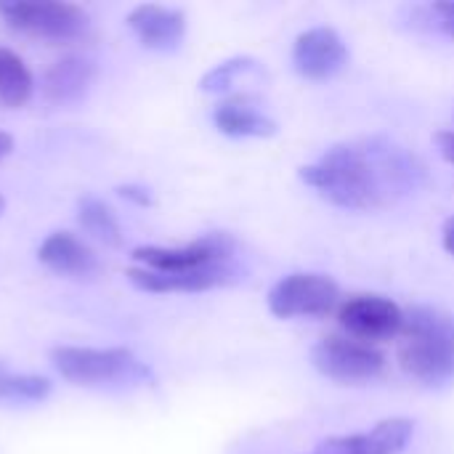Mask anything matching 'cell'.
Returning a JSON list of instances; mask_svg holds the SVG:
<instances>
[{"mask_svg":"<svg viewBox=\"0 0 454 454\" xmlns=\"http://www.w3.org/2000/svg\"><path fill=\"white\" fill-rule=\"evenodd\" d=\"M442 242H444V250L454 258V215L444 221V229H442Z\"/></svg>","mask_w":454,"mask_h":454,"instance_id":"cell-22","label":"cell"},{"mask_svg":"<svg viewBox=\"0 0 454 454\" xmlns=\"http://www.w3.org/2000/svg\"><path fill=\"white\" fill-rule=\"evenodd\" d=\"M213 122L223 136H231V138H271V136H277V122L242 96L221 101L213 112Z\"/></svg>","mask_w":454,"mask_h":454,"instance_id":"cell-15","label":"cell"},{"mask_svg":"<svg viewBox=\"0 0 454 454\" xmlns=\"http://www.w3.org/2000/svg\"><path fill=\"white\" fill-rule=\"evenodd\" d=\"M399 364L423 383H444L454 375V319L450 314L415 306L404 314Z\"/></svg>","mask_w":454,"mask_h":454,"instance_id":"cell-2","label":"cell"},{"mask_svg":"<svg viewBox=\"0 0 454 454\" xmlns=\"http://www.w3.org/2000/svg\"><path fill=\"white\" fill-rule=\"evenodd\" d=\"M128 27L149 51H176L186 37V16L178 8L160 3H141L128 13Z\"/></svg>","mask_w":454,"mask_h":454,"instance_id":"cell-11","label":"cell"},{"mask_svg":"<svg viewBox=\"0 0 454 454\" xmlns=\"http://www.w3.org/2000/svg\"><path fill=\"white\" fill-rule=\"evenodd\" d=\"M11 149H13V138H11L8 133H3V130H0V160H3V157H8V154H11Z\"/></svg>","mask_w":454,"mask_h":454,"instance_id":"cell-23","label":"cell"},{"mask_svg":"<svg viewBox=\"0 0 454 454\" xmlns=\"http://www.w3.org/2000/svg\"><path fill=\"white\" fill-rule=\"evenodd\" d=\"M37 261L48 271H53L59 277H69V279H90L98 271L96 253L80 237H74L69 231L48 234L37 250Z\"/></svg>","mask_w":454,"mask_h":454,"instance_id":"cell-13","label":"cell"},{"mask_svg":"<svg viewBox=\"0 0 454 454\" xmlns=\"http://www.w3.org/2000/svg\"><path fill=\"white\" fill-rule=\"evenodd\" d=\"M410 170L399 162V152L394 146L364 149L356 144H338L314 165H303L298 170L303 184L343 210L380 207L388 194V176L399 181Z\"/></svg>","mask_w":454,"mask_h":454,"instance_id":"cell-1","label":"cell"},{"mask_svg":"<svg viewBox=\"0 0 454 454\" xmlns=\"http://www.w3.org/2000/svg\"><path fill=\"white\" fill-rule=\"evenodd\" d=\"M247 72H258V61H253V59H229V61L218 64L215 69H210V72L202 77L200 88L207 90V93H223V90H229L239 77H245Z\"/></svg>","mask_w":454,"mask_h":454,"instance_id":"cell-19","label":"cell"},{"mask_svg":"<svg viewBox=\"0 0 454 454\" xmlns=\"http://www.w3.org/2000/svg\"><path fill=\"white\" fill-rule=\"evenodd\" d=\"M96 80V61L88 56H64L43 77V93L56 106H74Z\"/></svg>","mask_w":454,"mask_h":454,"instance_id":"cell-14","label":"cell"},{"mask_svg":"<svg viewBox=\"0 0 454 454\" xmlns=\"http://www.w3.org/2000/svg\"><path fill=\"white\" fill-rule=\"evenodd\" d=\"M348 64V48L333 27H311L293 43V67L306 80H330Z\"/></svg>","mask_w":454,"mask_h":454,"instance_id":"cell-9","label":"cell"},{"mask_svg":"<svg viewBox=\"0 0 454 454\" xmlns=\"http://www.w3.org/2000/svg\"><path fill=\"white\" fill-rule=\"evenodd\" d=\"M77 221L85 234H90L104 247H120L122 245V226L114 215V210L101 202L98 197H82L77 205Z\"/></svg>","mask_w":454,"mask_h":454,"instance_id":"cell-16","label":"cell"},{"mask_svg":"<svg viewBox=\"0 0 454 454\" xmlns=\"http://www.w3.org/2000/svg\"><path fill=\"white\" fill-rule=\"evenodd\" d=\"M434 144H436L439 154H442L447 162H452L454 165V130H439V133L434 136Z\"/></svg>","mask_w":454,"mask_h":454,"instance_id":"cell-20","label":"cell"},{"mask_svg":"<svg viewBox=\"0 0 454 454\" xmlns=\"http://www.w3.org/2000/svg\"><path fill=\"white\" fill-rule=\"evenodd\" d=\"M234 277V271L229 269V263H215V266H205V269H194V271H178V274H162V271H149V269H128V279L133 287L144 290V293H205L213 287H223L229 285Z\"/></svg>","mask_w":454,"mask_h":454,"instance_id":"cell-12","label":"cell"},{"mask_svg":"<svg viewBox=\"0 0 454 454\" xmlns=\"http://www.w3.org/2000/svg\"><path fill=\"white\" fill-rule=\"evenodd\" d=\"M415 434V423L410 418H386L375 423L370 431L330 436L319 444L325 454H399L410 444Z\"/></svg>","mask_w":454,"mask_h":454,"instance_id":"cell-10","label":"cell"},{"mask_svg":"<svg viewBox=\"0 0 454 454\" xmlns=\"http://www.w3.org/2000/svg\"><path fill=\"white\" fill-rule=\"evenodd\" d=\"M35 80L19 53L0 45V101L5 106H24L32 98Z\"/></svg>","mask_w":454,"mask_h":454,"instance_id":"cell-17","label":"cell"},{"mask_svg":"<svg viewBox=\"0 0 454 454\" xmlns=\"http://www.w3.org/2000/svg\"><path fill=\"white\" fill-rule=\"evenodd\" d=\"M51 380L40 375H13L0 370V402L40 404L51 396Z\"/></svg>","mask_w":454,"mask_h":454,"instance_id":"cell-18","label":"cell"},{"mask_svg":"<svg viewBox=\"0 0 454 454\" xmlns=\"http://www.w3.org/2000/svg\"><path fill=\"white\" fill-rule=\"evenodd\" d=\"M0 16L16 32L53 43L85 37L90 29L88 11L64 0H0Z\"/></svg>","mask_w":454,"mask_h":454,"instance_id":"cell-4","label":"cell"},{"mask_svg":"<svg viewBox=\"0 0 454 454\" xmlns=\"http://www.w3.org/2000/svg\"><path fill=\"white\" fill-rule=\"evenodd\" d=\"M234 250H237V242L231 234L210 231L184 247H157V245L136 247L133 258L144 263V269L149 271L178 274V271H194V269H205L215 263H229Z\"/></svg>","mask_w":454,"mask_h":454,"instance_id":"cell-7","label":"cell"},{"mask_svg":"<svg viewBox=\"0 0 454 454\" xmlns=\"http://www.w3.org/2000/svg\"><path fill=\"white\" fill-rule=\"evenodd\" d=\"M117 192H120L125 200H130V202H136V205H141V207L152 205V194H149V189H144V186H133V184H128V186H120Z\"/></svg>","mask_w":454,"mask_h":454,"instance_id":"cell-21","label":"cell"},{"mask_svg":"<svg viewBox=\"0 0 454 454\" xmlns=\"http://www.w3.org/2000/svg\"><path fill=\"white\" fill-rule=\"evenodd\" d=\"M340 303V287L327 274L295 271L282 277L266 298L269 311L277 319L327 317Z\"/></svg>","mask_w":454,"mask_h":454,"instance_id":"cell-5","label":"cell"},{"mask_svg":"<svg viewBox=\"0 0 454 454\" xmlns=\"http://www.w3.org/2000/svg\"><path fill=\"white\" fill-rule=\"evenodd\" d=\"M311 364L327 380L343 386H359L375 380L386 370V356L370 343L327 335L311 348Z\"/></svg>","mask_w":454,"mask_h":454,"instance_id":"cell-6","label":"cell"},{"mask_svg":"<svg viewBox=\"0 0 454 454\" xmlns=\"http://www.w3.org/2000/svg\"><path fill=\"white\" fill-rule=\"evenodd\" d=\"M3 210H5V200H3V194H0V215H3Z\"/></svg>","mask_w":454,"mask_h":454,"instance_id":"cell-24","label":"cell"},{"mask_svg":"<svg viewBox=\"0 0 454 454\" xmlns=\"http://www.w3.org/2000/svg\"><path fill=\"white\" fill-rule=\"evenodd\" d=\"M314 454H325V452H314Z\"/></svg>","mask_w":454,"mask_h":454,"instance_id":"cell-25","label":"cell"},{"mask_svg":"<svg viewBox=\"0 0 454 454\" xmlns=\"http://www.w3.org/2000/svg\"><path fill=\"white\" fill-rule=\"evenodd\" d=\"M56 372L74 386H109V383H141L149 370L128 348H80L59 346L51 351Z\"/></svg>","mask_w":454,"mask_h":454,"instance_id":"cell-3","label":"cell"},{"mask_svg":"<svg viewBox=\"0 0 454 454\" xmlns=\"http://www.w3.org/2000/svg\"><path fill=\"white\" fill-rule=\"evenodd\" d=\"M340 327L354 340H388L404 330V311L383 295H354L338 311Z\"/></svg>","mask_w":454,"mask_h":454,"instance_id":"cell-8","label":"cell"}]
</instances>
